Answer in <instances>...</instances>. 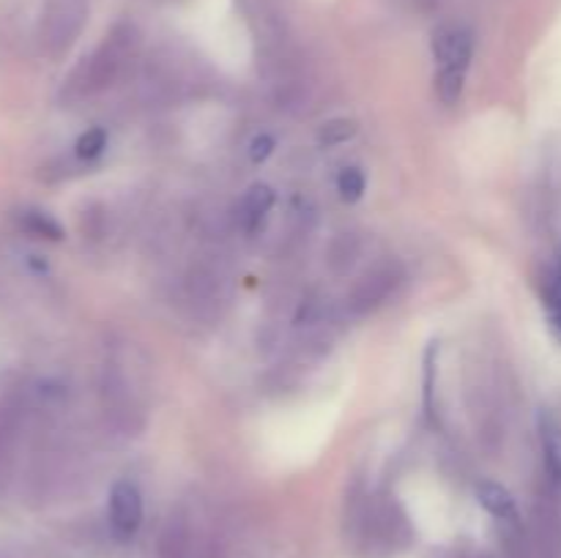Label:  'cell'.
<instances>
[{
	"mask_svg": "<svg viewBox=\"0 0 561 558\" xmlns=\"http://www.w3.org/2000/svg\"><path fill=\"white\" fill-rule=\"evenodd\" d=\"M22 228L27 230L31 235H38V239H49V241H60L64 239V228L58 224V219L49 217L47 211H38V208H27V211L20 213Z\"/></svg>",
	"mask_w": 561,
	"mask_h": 558,
	"instance_id": "9",
	"label": "cell"
},
{
	"mask_svg": "<svg viewBox=\"0 0 561 558\" xmlns=\"http://www.w3.org/2000/svg\"><path fill=\"white\" fill-rule=\"evenodd\" d=\"M477 501H480L493 518L502 520V523H518V507H515L513 492L504 485H499V481H480V485H477Z\"/></svg>",
	"mask_w": 561,
	"mask_h": 558,
	"instance_id": "6",
	"label": "cell"
},
{
	"mask_svg": "<svg viewBox=\"0 0 561 558\" xmlns=\"http://www.w3.org/2000/svg\"><path fill=\"white\" fill-rule=\"evenodd\" d=\"M433 60H436V96L442 104H458L463 96L466 74L474 58V33L460 22H449L433 33Z\"/></svg>",
	"mask_w": 561,
	"mask_h": 558,
	"instance_id": "1",
	"label": "cell"
},
{
	"mask_svg": "<svg viewBox=\"0 0 561 558\" xmlns=\"http://www.w3.org/2000/svg\"><path fill=\"white\" fill-rule=\"evenodd\" d=\"M394 284H398V274H394L392 266L376 268V271H370L359 284H356L354 295H351V306H354L356 312L376 310V306L392 293Z\"/></svg>",
	"mask_w": 561,
	"mask_h": 558,
	"instance_id": "5",
	"label": "cell"
},
{
	"mask_svg": "<svg viewBox=\"0 0 561 558\" xmlns=\"http://www.w3.org/2000/svg\"><path fill=\"white\" fill-rule=\"evenodd\" d=\"M274 206V191L272 186L266 184H255L250 186V191L244 195V224L247 230H257L263 224V219H266V213L272 211Z\"/></svg>",
	"mask_w": 561,
	"mask_h": 558,
	"instance_id": "8",
	"label": "cell"
},
{
	"mask_svg": "<svg viewBox=\"0 0 561 558\" xmlns=\"http://www.w3.org/2000/svg\"><path fill=\"white\" fill-rule=\"evenodd\" d=\"M142 525V496L135 481L121 479L110 490V528L118 542L135 539Z\"/></svg>",
	"mask_w": 561,
	"mask_h": 558,
	"instance_id": "3",
	"label": "cell"
},
{
	"mask_svg": "<svg viewBox=\"0 0 561 558\" xmlns=\"http://www.w3.org/2000/svg\"><path fill=\"white\" fill-rule=\"evenodd\" d=\"M367 189V178L359 167H345L337 175V191L343 197V202H359L362 195Z\"/></svg>",
	"mask_w": 561,
	"mask_h": 558,
	"instance_id": "12",
	"label": "cell"
},
{
	"mask_svg": "<svg viewBox=\"0 0 561 558\" xmlns=\"http://www.w3.org/2000/svg\"><path fill=\"white\" fill-rule=\"evenodd\" d=\"M537 427H540L542 457H546L548 474L561 485V421L553 414H548V410H542Z\"/></svg>",
	"mask_w": 561,
	"mask_h": 558,
	"instance_id": "7",
	"label": "cell"
},
{
	"mask_svg": "<svg viewBox=\"0 0 561 558\" xmlns=\"http://www.w3.org/2000/svg\"><path fill=\"white\" fill-rule=\"evenodd\" d=\"M436 377H438V342H431L425 350V383H422V394H425V416L436 421Z\"/></svg>",
	"mask_w": 561,
	"mask_h": 558,
	"instance_id": "10",
	"label": "cell"
},
{
	"mask_svg": "<svg viewBox=\"0 0 561 558\" xmlns=\"http://www.w3.org/2000/svg\"><path fill=\"white\" fill-rule=\"evenodd\" d=\"M85 20V0H49L47 38L53 47H69Z\"/></svg>",
	"mask_w": 561,
	"mask_h": 558,
	"instance_id": "4",
	"label": "cell"
},
{
	"mask_svg": "<svg viewBox=\"0 0 561 558\" xmlns=\"http://www.w3.org/2000/svg\"><path fill=\"white\" fill-rule=\"evenodd\" d=\"M104 148H107V131L102 126H93V129L82 131L75 146V153L80 159H85V162H93V159L102 156Z\"/></svg>",
	"mask_w": 561,
	"mask_h": 558,
	"instance_id": "13",
	"label": "cell"
},
{
	"mask_svg": "<svg viewBox=\"0 0 561 558\" xmlns=\"http://www.w3.org/2000/svg\"><path fill=\"white\" fill-rule=\"evenodd\" d=\"M362 536H365V545L370 553H381L389 556L398 547L409 545V520L400 512V507L394 503H373L367 507L365 520H362Z\"/></svg>",
	"mask_w": 561,
	"mask_h": 558,
	"instance_id": "2",
	"label": "cell"
},
{
	"mask_svg": "<svg viewBox=\"0 0 561 558\" xmlns=\"http://www.w3.org/2000/svg\"><path fill=\"white\" fill-rule=\"evenodd\" d=\"M272 153H274V137L272 135H261V137H255V140H252V146H250L252 162L263 164L268 156H272Z\"/></svg>",
	"mask_w": 561,
	"mask_h": 558,
	"instance_id": "15",
	"label": "cell"
},
{
	"mask_svg": "<svg viewBox=\"0 0 561 558\" xmlns=\"http://www.w3.org/2000/svg\"><path fill=\"white\" fill-rule=\"evenodd\" d=\"M546 306H548V321H551L553 334H557L559 342H561V255L557 263V271H553L551 282H548Z\"/></svg>",
	"mask_w": 561,
	"mask_h": 558,
	"instance_id": "14",
	"label": "cell"
},
{
	"mask_svg": "<svg viewBox=\"0 0 561 558\" xmlns=\"http://www.w3.org/2000/svg\"><path fill=\"white\" fill-rule=\"evenodd\" d=\"M356 131H359V124L354 118H332L318 129V142L323 148H334L343 146V142L354 140Z\"/></svg>",
	"mask_w": 561,
	"mask_h": 558,
	"instance_id": "11",
	"label": "cell"
}]
</instances>
